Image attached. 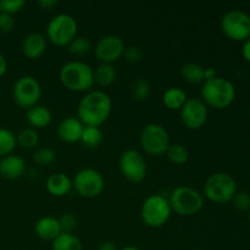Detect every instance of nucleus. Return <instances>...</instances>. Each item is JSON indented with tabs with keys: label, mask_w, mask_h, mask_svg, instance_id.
<instances>
[{
	"label": "nucleus",
	"mask_w": 250,
	"mask_h": 250,
	"mask_svg": "<svg viewBox=\"0 0 250 250\" xmlns=\"http://www.w3.org/2000/svg\"><path fill=\"white\" fill-rule=\"evenodd\" d=\"M111 98L104 90H89L81 98L77 117L84 126L100 127L111 115Z\"/></svg>",
	"instance_id": "obj_1"
},
{
	"label": "nucleus",
	"mask_w": 250,
	"mask_h": 250,
	"mask_svg": "<svg viewBox=\"0 0 250 250\" xmlns=\"http://www.w3.org/2000/svg\"><path fill=\"white\" fill-rule=\"evenodd\" d=\"M59 77L61 84L71 92L87 93L95 84L93 68L83 61L73 60L63 63Z\"/></svg>",
	"instance_id": "obj_2"
},
{
	"label": "nucleus",
	"mask_w": 250,
	"mask_h": 250,
	"mask_svg": "<svg viewBox=\"0 0 250 250\" xmlns=\"http://www.w3.org/2000/svg\"><path fill=\"white\" fill-rule=\"evenodd\" d=\"M202 100L207 106L221 110L229 107L236 98V88L227 78L215 77L205 81L200 90Z\"/></svg>",
	"instance_id": "obj_3"
},
{
	"label": "nucleus",
	"mask_w": 250,
	"mask_h": 250,
	"mask_svg": "<svg viewBox=\"0 0 250 250\" xmlns=\"http://www.w3.org/2000/svg\"><path fill=\"white\" fill-rule=\"evenodd\" d=\"M171 210L181 216H192L198 214L204 207V198L189 186H178L167 198Z\"/></svg>",
	"instance_id": "obj_4"
},
{
	"label": "nucleus",
	"mask_w": 250,
	"mask_h": 250,
	"mask_svg": "<svg viewBox=\"0 0 250 250\" xmlns=\"http://www.w3.org/2000/svg\"><path fill=\"white\" fill-rule=\"evenodd\" d=\"M172 210L166 197L151 194L143 202L141 208V219L150 229H160L170 219Z\"/></svg>",
	"instance_id": "obj_5"
},
{
	"label": "nucleus",
	"mask_w": 250,
	"mask_h": 250,
	"mask_svg": "<svg viewBox=\"0 0 250 250\" xmlns=\"http://www.w3.org/2000/svg\"><path fill=\"white\" fill-rule=\"evenodd\" d=\"M78 23L72 15L58 14L46 24V38L56 46H67L77 37Z\"/></svg>",
	"instance_id": "obj_6"
},
{
	"label": "nucleus",
	"mask_w": 250,
	"mask_h": 250,
	"mask_svg": "<svg viewBox=\"0 0 250 250\" xmlns=\"http://www.w3.org/2000/svg\"><path fill=\"white\" fill-rule=\"evenodd\" d=\"M237 193V185L231 175L217 172L209 176L204 183V195L217 204L229 203Z\"/></svg>",
	"instance_id": "obj_7"
},
{
	"label": "nucleus",
	"mask_w": 250,
	"mask_h": 250,
	"mask_svg": "<svg viewBox=\"0 0 250 250\" xmlns=\"http://www.w3.org/2000/svg\"><path fill=\"white\" fill-rule=\"evenodd\" d=\"M142 149L151 156H161L166 154L171 146V138L167 129L160 124H148L142 129L139 136Z\"/></svg>",
	"instance_id": "obj_8"
},
{
	"label": "nucleus",
	"mask_w": 250,
	"mask_h": 250,
	"mask_svg": "<svg viewBox=\"0 0 250 250\" xmlns=\"http://www.w3.org/2000/svg\"><path fill=\"white\" fill-rule=\"evenodd\" d=\"M12 97L17 106L28 110L38 105L42 98V85L33 76H22L12 87Z\"/></svg>",
	"instance_id": "obj_9"
},
{
	"label": "nucleus",
	"mask_w": 250,
	"mask_h": 250,
	"mask_svg": "<svg viewBox=\"0 0 250 250\" xmlns=\"http://www.w3.org/2000/svg\"><path fill=\"white\" fill-rule=\"evenodd\" d=\"M221 31L229 39L246 42L250 38V16L242 10H231L222 16Z\"/></svg>",
	"instance_id": "obj_10"
},
{
	"label": "nucleus",
	"mask_w": 250,
	"mask_h": 250,
	"mask_svg": "<svg viewBox=\"0 0 250 250\" xmlns=\"http://www.w3.org/2000/svg\"><path fill=\"white\" fill-rule=\"evenodd\" d=\"M119 167L121 175L129 182L141 183L146 180L148 170L146 158L136 149H127L121 154Z\"/></svg>",
	"instance_id": "obj_11"
},
{
	"label": "nucleus",
	"mask_w": 250,
	"mask_h": 250,
	"mask_svg": "<svg viewBox=\"0 0 250 250\" xmlns=\"http://www.w3.org/2000/svg\"><path fill=\"white\" fill-rule=\"evenodd\" d=\"M105 181L102 173L94 168H82L72 180V188L83 198L92 199L100 195L104 190Z\"/></svg>",
	"instance_id": "obj_12"
},
{
	"label": "nucleus",
	"mask_w": 250,
	"mask_h": 250,
	"mask_svg": "<svg viewBox=\"0 0 250 250\" xmlns=\"http://www.w3.org/2000/svg\"><path fill=\"white\" fill-rule=\"evenodd\" d=\"M181 121L186 128L197 131L208 121V106L200 98H188L187 102L181 107Z\"/></svg>",
	"instance_id": "obj_13"
},
{
	"label": "nucleus",
	"mask_w": 250,
	"mask_h": 250,
	"mask_svg": "<svg viewBox=\"0 0 250 250\" xmlns=\"http://www.w3.org/2000/svg\"><path fill=\"white\" fill-rule=\"evenodd\" d=\"M125 45L121 37L109 34V36L102 37L95 44L94 53L98 60L102 61V63H114L124 56Z\"/></svg>",
	"instance_id": "obj_14"
},
{
	"label": "nucleus",
	"mask_w": 250,
	"mask_h": 250,
	"mask_svg": "<svg viewBox=\"0 0 250 250\" xmlns=\"http://www.w3.org/2000/svg\"><path fill=\"white\" fill-rule=\"evenodd\" d=\"M83 129H84V125L81 122L78 117L68 116L59 124L58 128H56V133H58V137L61 141L65 142V143L72 144L81 141Z\"/></svg>",
	"instance_id": "obj_15"
},
{
	"label": "nucleus",
	"mask_w": 250,
	"mask_h": 250,
	"mask_svg": "<svg viewBox=\"0 0 250 250\" xmlns=\"http://www.w3.org/2000/svg\"><path fill=\"white\" fill-rule=\"evenodd\" d=\"M26 168V161L19 155L10 154L0 159V176L5 180L14 181L22 177Z\"/></svg>",
	"instance_id": "obj_16"
},
{
	"label": "nucleus",
	"mask_w": 250,
	"mask_h": 250,
	"mask_svg": "<svg viewBox=\"0 0 250 250\" xmlns=\"http://www.w3.org/2000/svg\"><path fill=\"white\" fill-rule=\"evenodd\" d=\"M46 50V38L39 32H32L27 34L22 41V53L31 60L41 58Z\"/></svg>",
	"instance_id": "obj_17"
},
{
	"label": "nucleus",
	"mask_w": 250,
	"mask_h": 250,
	"mask_svg": "<svg viewBox=\"0 0 250 250\" xmlns=\"http://www.w3.org/2000/svg\"><path fill=\"white\" fill-rule=\"evenodd\" d=\"M34 233L43 241L53 242L61 233L59 219L54 216H44L34 224Z\"/></svg>",
	"instance_id": "obj_18"
},
{
	"label": "nucleus",
	"mask_w": 250,
	"mask_h": 250,
	"mask_svg": "<svg viewBox=\"0 0 250 250\" xmlns=\"http://www.w3.org/2000/svg\"><path fill=\"white\" fill-rule=\"evenodd\" d=\"M45 188L54 197H63L72 188V180L66 173H51L45 182Z\"/></svg>",
	"instance_id": "obj_19"
},
{
	"label": "nucleus",
	"mask_w": 250,
	"mask_h": 250,
	"mask_svg": "<svg viewBox=\"0 0 250 250\" xmlns=\"http://www.w3.org/2000/svg\"><path fill=\"white\" fill-rule=\"evenodd\" d=\"M26 120L29 126L34 129H42L48 127L53 121V114L44 105H36L26 110Z\"/></svg>",
	"instance_id": "obj_20"
},
{
	"label": "nucleus",
	"mask_w": 250,
	"mask_h": 250,
	"mask_svg": "<svg viewBox=\"0 0 250 250\" xmlns=\"http://www.w3.org/2000/svg\"><path fill=\"white\" fill-rule=\"evenodd\" d=\"M187 99V93L180 87L167 88L163 94L164 105L170 110H181Z\"/></svg>",
	"instance_id": "obj_21"
},
{
	"label": "nucleus",
	"mask_w": 250,
	"mask_h": 250,
	"mask_svg": "<svg viewBox=\"0 0 250 250\" xmlns=\"http://www.w3.org/2000/svg\"><path fill=\"white\" fill-rule=\"evenodd\" d=\"M94 72V83L100 87H109L116 81V68L111 63H100L95 68H93Z\"/></svg>",
	"instance_id": "obj_22"
},
{
	"label": "nucleus",
	"mask_w": 250,
	"mask_h": 250,
	"mask_svg": "<svg viewBox=\"0 0 250 250\" xmlns=\"http://www.w3.org/2000/svg\"><path fill=\"white\" fill-rule=\"evenodd\" d=\"M204 70L205 67H203L200 63L189 61L181 67V76L190 84H199L204 83Z\"/></svg>",
	"instance_id": "obj_23"
},
{
	"label": "nucleus",
	"mask_w": 250,
	"mask_h": 250,
	"mask_svg": "<svg viewBox=\"0 0 250 250\" xmlns=\"http://www.w3.org/2000/svg\"><path fill=\"white\" fill-rule=\"evenodd\" d=\"M51 250H83V244L81 239L73 233H62L61 232L51 242Z\"/></svg>",
	"instance_id": "obj_24"
},
{
	"label": "nucleus",
	"mask_w": 250,
	"mask_h": 250,
	"mask_svg": "<svg viewBox=\"0 0 250 250\" xmlns=\"http://www.w3.org/2000/svg\"><path fill=\"white\" fill-rule=\"evenodd\" d=\"M104 134L100 127L94 126H84L82 137H81V143L89 149H95L103 143Z\"/></svg>",
	"instance_id": "obj_25"
},
{
	"label": "nucleus",
	"mask_w": 250,
	"mask_h": 250,
	"mask_svg": "<svg viewBox=\"0 0 250 250\" xmlns=\"http://www.w3.org/2000/svg\"><path fill=\"white\" fill-rule=\"evenodd\" d=\"M166 156L175 165H185L189 159V150L183 144L171 143L166 151Z\"/></svg>",
	"instance_id": "obj_26"
},
{
	"label": "nucleus",
	"mask_w": 250,
	"mask_h": 250,
	"mask_svg": "<svg viewBox=\"0 0 250 250\" xmlns=\"http://www.w3.org/2000/svg\"><path fill=\"white\" fill-rule=\"evenodd\" d=\"M17 144L24 149H34L38 146L39 144V134L37 129L28 127V128H23L19 132L16 136Z\"/></svg>",
	"instance_id": "obj_27"
},
{
	"label": "nucleus",
	"mask_w": 250,
	"mask_h": 250,
	"mask_svg": "<svg viewBox=\"0 0 250 250\" xmlns=\"http://www.w3.org/2000/svg\"><path fill=\"white\" fill-rule=\"evenodd\" d=\"M16 146L17 141L14 132L0 127V159L12 154Z\"/></svg>",
	"instance_id": "obj_28"
},
{
	"label": "nucleus",
	"mask_w": 250,
	"mask_h": 250,
	"mask_svg": "<svg viewBox=\"0 0 250 250\" xmlns=\"http://www.w3.org/2000/svg\"><path fill=\"white\" fill-rule=\"evenodd\" d=\"M131 94L137 102H146L151 94V85L144 78H137L132 82Z\"/></svg>",
	"instance_id": "obj_29"
},
{
	"label": "nucleus",
	"mask_w": 250,
	"mask_h": 250,
	"mask_svg": "<svg viewBox=\"0 0 250 250\" xmlns=\"http://www.w3.org/2000/svg\"><path fill=\"white\" fill-rule=\"evenodd\" d=\"M67 50L71 55L75 56H83L88 54L92 49V43L85 37H76L72 42L67 45Z\"/></svg>",
	"instance_id": "obj_30"
},
{
	"label": "nucleus",
	"mask_w": 250,
	"mask_h": 250,
	"mask_svg": "<svg viewBox=\"0 0 250 250\" xmlns=\"http://www.w3.org/2000/svg\"><path fill=\"white\" fill-rule=\"evenodd\" d=\"M34 164L39 166H48L51 165L56 160V153L51 148H39L33 153Z\"/></svg>",
	"instance_id": "obj_31"
},
{
	"label": "nucleus",
	"mask_w": 250,
	"mask_h": 250,
	"mask_svg": "<svg viewBox=\"0 0 250 250\" xmlns=\"http://www.w3.org/2000/svg\"><path fill=\"white\" fill-rule=\"evenodd\" d=\"M26 5L23 0H1L0 1V14H6L10 16H14L15 14H19Z\"/></svg>",
	"instance_id": "obj_32"
},
{
	"label": "nucleus",
	"mask_w": 250,
	"mask_h": 250,
	"mask_svg": "<svg viewBox=\"0 0 250 250\" xmlns=\"http://www.w3.org/2000/svg\"><path fill=\"white\" fill-rule=\"evenodd\" d=\"M59 224H60V229L62 233H73L76 229H77V217L71 212H66L59 219Z\"/></svg>",
	"instance_id": "obj_33"
},
{
	"label": "nucleus",
	"mask_w": 250,
	"mask_h": 250,
	"mask_svg": "<svg viewBox=\"0 0 250 250\" xmlns=\"http://www.w3.org/2000/svg\"><path fill=\"white\" fill-rule=\"evenodd\" d=\"M234 208L239 211H249L250 210V194L247 192H238L232 199Z\"/></svg>",
	"instance_id": "obj_34"
},
{
	"label": "nucleus",
	"mask_w": 250,
	"mask_h": 250,
	"mask_svg": "<svg viewBox=\"0 0 250 250\" xmlns=\"http://www.w3.org/2000/svg\"><path fill=\"white\" fill-rule=\"evenodd\" d=\"M143 50L137 45H128L125 49L124 56L128 62L131 63H138L141 62L143 59Z\"/></svg>",
	"instance_id": "obj_35"
},
{
	"label": "nucleus",
	"mask_w": 250,
	"mask_h": 250,
	"mask_svg": "<svg viewBox=\"0 0 250 250\" xmlns=\"http://www.w3.org/2000/svg\"><path fill=\"white\" fill-rule=\"evenodd\" d=\"M16 22L14 16H10L6 14H0V32L2 33H10L15 29Z\"/></svg>",
	"instance_id": "obj_36"
},
{
	"label": "nucleus",
	"mask_w": 250,
	"mask_h": 250,
	"mask_svg": "<svg viewBox=\"0 0 250 250\" xmlns=\"http://www.w3.org/2000/svg\"><path fill=\"white\" fill-rule=\"evenodd\" d=\"M59 2L56 0H41L38 1V5L44 10H51L55 6H58Z\"/></svg>",
	"instance_id": "obj_37"
},
{
	"label": "nucleus",
	"mask_w": 250,
	"mask_h": 250,
	"mask_svg": "<svg viewBox=\"0 0 250 250\" xmlns=\"http://www.w3.org/2000/svg\"><path fill=\"white\" fill-rule=\"evenodd\" d=\"M242 55H243V58L246 59V61H248L250 63V38L248 41L244 42L243 48H242Z\"/></svg>",
	"instance_id": "obj_38"
},
{
	"label": "nucleus",
	"mask_w": 250,
	"mask_h": 250,
	"mask_svg": "<svg viewBox=\"0 0 250 250\" xmlns=\"http://www.w3.org/2000/svg\"><path fill=\"white\" fill-rule=\"evenodd\" d=\"M98 250H120V249L117 248V246L114 243V242L105 241V242H103L102 244H100Z\"/></svg>",
	"instance_id": "obj_39"
},
{
	"label": "nucleus",
	"mask_w": 250,
	"mask_h": 250,
	"mask_svg": "<svg viewBox=\"0 0 250 250\" xmlns=\"http://www.w3.org/2000/svg\"><path fill=\"white\" fill-rule=\"evenodd\" d=\"M7 71V61L2 54H0V78L6 73Z\"/></svg>",
	"instance_id": "obj_40"
},
{
	"label": "nucleus",
	"mask_w": 250,
	"mask_h": 250,
	"mask_svg": "<svg viewBox=\"0 0 250 250\" xmlns=\"http://www.w3.org/2000/svg\"><path fill=\"white\" fill-rule=\"evenodd\" d=\"M217 77L216 75V71L214 70L212 67H208L204 70V82L205 81H209V80H212V78Z\"/></svg>",
	"instance_id": "obj_41"
},
{
	"label": "nucleus",
	"mask_w": 250,
	"mask_h": 250,
	"mask_svg": "<svg viewBox=\"0 0 250 250\" xmlns=\"http://www.w3.org/2000/svg\"><path fill=\"white\" fill-rule=\"evenodd\" d=\"M120 250H142V249H139L138 247H134V246H127V247H125V248H122Z\"/></svg>",
	"instance_id": "obj_42"
},
{
	"label": "nucleus",
	"mask_w": 250,
	"mask_h": 250,
	"mask_svg": "<svg viewBox=\"0 0 250 250\" xmlns=\"http://www.w3.org/2000/svg\"><path fill=\"white\" fill-rule=\"evenodd\" d=\"M249 221H250V210H249Z\"/></svg>",
	"instance_id": "obj_43"
},
{
	"label": "nucleus",
	"mask_w": 250,
	"mask_h": 250,
	"mask_svg": "<svg viewBox=\"0 0 250 250\" xmlns=\"http://www.w3.org/2000/svg\"><path fill=\"white\" fill-rule=\"evenodd\" d=\"M193 250H202V249H193Z\"/></svg>",
	"instance_id": "obj_44"
}]
</instances>
